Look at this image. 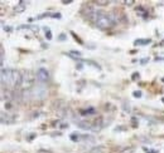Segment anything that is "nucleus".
Returning <instances> with one entry per match:
<instances>
[{"mask_svg":"<svg viewBox=\"0 0 164 153\" xmlns=\"http://www.w3.org/2000/svg\"><path fill=\"white\" fill-rule=\"evenodd\" d=\"M34 81H36L34 74H33L30 70H24L23 74H22V84H20V87L23 89H32L33 87H34Z\"/></svg>","mask_w":164,"mask_h":153,"instance_id":"7ed1b4c3","label":"nucleus"},{"mask_svg":"<svg viewBox=\"0 0 164 153\" xmlns=\"http://www.w3.org/2000/svg\"><path fill=\"white\" fill-rule=\"evenodd\" d=\"M152 43L150 39H138V40L134 42V45H148Z\"/></svg>","mask_w":164,"mask_h":153,"instance_id":"1a4fd4ad","label":"nucleus"},{"mask_svg":"<svg viewBox=\"0 0 164 153\" xmlns=\"http://www.w3.org/2000/svg\"><path fill=\"white\" fill-rule=\"evenodd\" d=\"M71 34H72V35H73V38H75V40H76V42H78V43H80V44H83V42H82V40H81V39H80V38H78V37H77L76 34H75V33H73V31H71Z\"/></svg>","mask_w":164,"mask_h":153,"instance_id":"dca6fc26","label":"nucleus"},{"mask_svg":"<svg viewBox=\"0 0 164 153\" xmlns=\"http://www.w3.org/2000/svg\"><path fill=\"white\" fill-rule=\"evenodd\" d=\"M95 23H96L97 28H100V29H107L114 25L113 18L107 14H105V13H98L95 19Z\"/></svg>","mask_w":164,"mask_h":153,"instance_id":"f03ea898","label":"nucleus"},{"mask_svg":"<svg viewBox=\"0 0 164 153\" xmlns=\"http://www.w3.org/2000/svg\"><path fill=\"white\" fill-rule=\"evenodd\" d=\"M52 18H54V19H61L62 15H61V13H56V14H52Z\"/></svg>","mask_w":164,"mask_h":153,"instance_id":"aec40b11","label":"nucleus"},{"mask_svg":"<svg viewBox=\"0 0 164 153\" xmlns=\"http://www.w3.org/2000/svg\"><path fill=\"white\" fill-rule=\"evenodd\" d=\"M15 121H17V117L15 116L2 113V123L3 124H11V123H14Z\"/></svg>","mask_w":164,"mask_h":153,"instance_id":"423d86ee","label":"nucleus"},{"mask_svg":"<svg viewBox=\"0 0 164 153\" xmlns=\"http://www.w3.org/2000/svg\"><path fill=\"white\" fill-rule=\"evenodd\" d=\"M133 96H134L135 98H140V97H141V92H140V90H135V92L133 93Z\"/></svg>","mask_w":164,"mask_h":153,"instance_id":"a211bd4d","label":"nucleus"},{"mask_svg":"<svg viewBox=\"0 0 164 153\" xmlns=\"http://www.w3.org/2000/svg\"><path fill=\"white\" fill-rule=\"evenodd\" d=\"M162 82H164V77H163V78H162Z\"/></svg>","mask_w":164,"mask_h":153,"instance_id":"bb28decb","label":"nucleus"},{"mask_svg":"<svg viewBox=\"0 0 164 153\" xmlns=\"http://www.w3.org/2000/svg\"><path fill=\"white\" fill-rule=\"evenodd\" d=\"M94 113H95V109H94V108H90L88 110H81V114H83V116H85V114H87V116H88V114H94Z\"/></svg>","mask_w":164,"mask_h":153,"instance_id":"ddd939ff","label":"nucleus"},{"mask_svg":"<svg viewBox=\"0 0 164 153\" xmlns=\"http://www.w3.org/2000/svg\"><path fill=\"white\" fill-rule=\"evenodd\" d=\"M134 0H124V1H122V4L124 5H134Z\"/></svg>","mask_w":164,"mask_h":153,"instance_id":"f3484780","label":"nucleus"},{"mask_svg":"<svg viewBox=\"0 0 164 153\" xmlns=\"http://www.w3.org/2000/svg\"><path fill=\"white\" fill-rule=\"evenodd\" d=\"M71 3V0H67V1H66V0H63V4H70Z\"/></svg>","mask_w":164,"mask_h":153,"instance_id":"a878e982","label":"nucleus"},{"mask_svg":"<svg viewBox=\"0 0 164 153\" xmlns=\"http://www.w3.org/2000/svg\"><path fill=\"white\" fill-rule=\"evenodd\" d=\"M22 84V73L17 69H2V87L14 89Z\"/></svg>","mask_w":164,"mask_h":153,"instance_id":"f257e3e1","label":"nucleus"},{"mask_svg":"<svg viewBox=\"0 0 164 153\" xmlns=\"http://www.w3.org/2000/svg\"><path fill=\"white\" fill-rule=\"evenodd\" d=\"M109 3H110L109 0H97V1H96L97 5H107Z\"/></svg>","mask_w":164,"mask_h":153,"instance_id":"4468645a","label":"nucleus"},{"mask_svg":"<svg viewBox=\"0 0 164 153\" xmlns=\"http://www.w3.org/2000/svg\"><path fill=\"white\" fill-rule=\"evenodd\" d=\"M68 55L71 57V58H76V59H78V58H81V51H76V50H71V51H68Z\"/></svg>","mask_w":164,"mask_h":153,"instance_id":"9b49d317","label":"nucleus"},{"mask_svg":"<svg viewBox=\"0 0 164 153\" xmlns=\"http://www.w3.org/2000/svg\"><path fill=\"white\" fill-rule=\"evenodd\" d=\"M45 38H47L48 40H51V39H52V33H51V30L47 29V28H45Z\"/></svg>","mask_w":164,"mask_h":153,"instance_id":"2eb2a0df","label":"nucleus"},{"mask_svg":"<svg viewBox=\"0 0 164 153\" xmlns=\"http://www.w3.org/2000/svg\"><path fill=\"white\" fill-rule=\"evenodd\" d=\"M33 96H34V98H38V99H44L45 97H47V89H45L43 85H38V87H34V89H33Z\"/></svg>","mask_w":164,"mask_h":153,"instance_id":"20e7f679","label":"nucleus"},{"mask_svg":"<svg viewBox=\"0 0 164 153\" xmlns=\"http://www.w3.org/2000/svg\"><path fill=\"white\" fill-rule=\"evenodd\" d=\"M58 40H61V42L66 40V35H64V34H61V35H60V38H58Z\"/></svg>","mask_w":164,"mask_h":153,"instance_id":"4be33fe9","label":"nucleus"},{"mask_svg":"<svg viewBox=\"0 0 164 153\" xmlns=\"http://www.w3.org/2000/svg\"><path fill=\"white\" fill-rule=\"evenodd\" d=\"M90 153H105V148L98 146V147H94L90 151Z\"/></svg>","mask_w":164,"mask_h":153,"instance_id":"f8f14e48","label":"nucleus"},{"mask_svg":"<svg viewBox=\"0 0 164 153\" xmlns=\"http://www.w3.org/2000/svg\"><path fill=\"white\" fill-rule=\"evenodd\" d=\"M27 1H19L18 4H17V6L14 8V11L15 13H23L25 9H27Z\"/></svg>","mask_w":164,"mask_h":153,"instance_id":"0eeeda50","label":"nucleus"},{"mask_svg":"<svg viewBox=\"0 0 164 153\" xmlns=\"http://www.w3.org/2000/svg\"><path fill=\"white\" fill-rule=\"evenodd\" d=\"M148 60H149V59H148V58H147V59H143V60H141V64H145V63H147Z\"/></svg>","mask_w":164,"mask_h":153,"instance_id":"b1692460","label":"nucleus"},{"mask_svg":"<svg viewBox=\"0 0 164 153\" xmlns=\"http://www.w3.org/2000/svg\"><path fill=\"white\" fill-rule=\"evenodd\" d=\"M70 138H71V141H73V142H80L82 139V136L75 132V133H72V134L70 136Z\"/></svg>","mask_w":164,"mask_h":153,"instance_id":"9d476101","label":"nucleus"},{"mask_svg":"<svg viewBox=\"0 0 164 153\" xmlns=\"http://www.w3.org/2000/svg\"><path fill=\"white\" fill-rule=\"evenodd\" d=\"M37 153H51V152H47V151H39V152H37Z\"/></svg>","mask_w":164,"mask_h":153,"instance_id":"393cba45","label":"nucleus"},{"mask_svg":"<svg viewBox=\"0 0 164 153\" xmlns=\"http://www.w3.org/2000/svg\"><path fill=\"white\" fill-rule=\"evenodd\" d=\"M37 79L41 83H45L49 79V73L45 68H39L37 72Z\"/></svg>","mask_w":164,"mask_h":153,"instance_id":"39448f33","label":"nucleus"},{"mask_svg":"<svg viewBox=\"0 0 164 153\" xmlns=\"http://www.w3.org/2000/svg\"><path fill=\"white\" fill-rule=\"evenodd\" d=\"M144 152L145 153H158V151H152V149H149L147 147H144Z\"/></svg>","mask_w":164,"mask_h":153,"instance_id":"6ab92c4d","label":"nucleus"},{"mask_svg":"<svg viewBox=\"0 0 164 153\" xmlns=\"http://www.w3.org/2000/svg\"><path fill=\"white\" fill-rule=\"evenodd\" d=\"M0 51H2V66L4 65V57H5V54H4V49L2 48L0 49Z\"/></svg>","mask_w":164,"mask_h":153,"instance_id":"412c9836","label":"nucleus"},{"mask_svg":"<svg viewBox=\"0 0 164 153\" xmlns=\"http://www.w3.org/2000/svg\"><path fill=\"white\" fill-rule=\"evenodd\" d=\"M78 125H80L81 128H83V129H90V131H92V123H90V122L81 121V122H78Z\"/></svg>","mask_w":164,"mask_h":153,"instance_id":"6e6552de","label":"nucleus"},{"mask_svg":"<svg viewBox=\"0 0 164 153\" xmlns=\"http://www.w3.org/2000/svg\"><path fill=\"white\" fill-rule=\"evenodd\" d=\"M136 78H139V73H134L133 74V81H135Z\"/></svg>","mask_w":164,"mask_h":153,"instance_id":"5701e85b","label":"nucleus"}]
</instances>
